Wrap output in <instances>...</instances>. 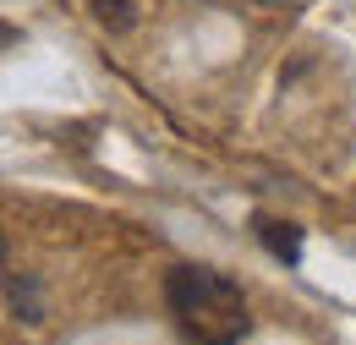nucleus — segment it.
<instances>
[{
	"instance_id": "1",
	"label": "nucleus",
	"mask_w": 356,
	"mask_h": 345,
	"mask_svg": "<svg viewBox=\"0 0 356 345\" xmlns=\"http://www.w3.org/2000/svg\"><path fill=\"white\" fill-rule=\"evenodd\" d=\"M165 307L186 345H241L252 329L241 285L209 263H176L165 274Z\"/></svg>"
},
{
	"instance_id": "2",
	"label": "nucleus",
	"mask_w": 356,
	"mask_h": 345,
	"mask_svg": "<svg viewBox=\"0 0 356 345\" xmlns=\"http://www.w3.org/2000/svg\"><path fill=\"white\" fill-rule=\"evenodd\" d=\"M6 312L28 329L44 323V291H39V274H22V268H6Z\"/></svg>"
},
{
	"instance_id": "3",
	"label": "nucleus",
	"mask_w": 356,
	"mask_h": 345,
	"mask_svg": "<svg viewBox=\"0 0 356 345\" xmlns=\"http://www.w3.org/2000/svg\"><path fill=\"white\" fill-rule=\"evenodd\" d=\"M252 230H258V241H264V252L274 263H285V268L302 263V225L274 219V214H258V219H252Z\"/></svg>"
},
{
	"instance_id": "4",
	"label": "nucleus",
	"mask_w": 356,
	"mask_h": 345,
	"mask_svg": "<svg viewBox=\"0 0 356 345\" xmlns=\"http://www.w3.org/2000/svg\"><path fill=\"white\" fill-rule=\"evenodd\" d=\"M93 6V22L104 28V33H132L137 28V6L132 0H88Z\"/></svg>"
}]
</instances>
